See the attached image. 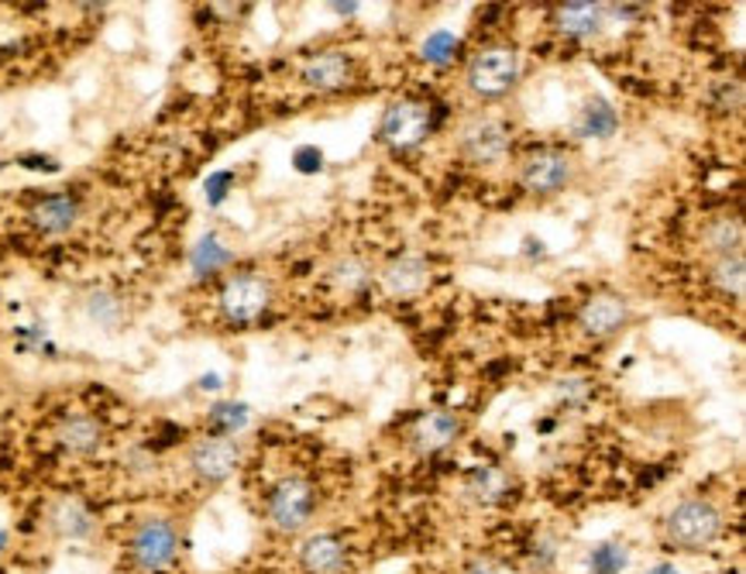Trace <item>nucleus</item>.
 <instances>
[{
	"mask_svg": "<svg viewBox=\"0 0 746 574\" xmlns=\"http://www.w3.org/2000/svg\"><path fill=\"white\" fill-rule=\"evenodd\" d=\"M87 316L93 320L97 328H103V331H118L124 324L128 310H124V300L118 293H111V290H93L87 296Z\"/></svg>",
	"mask_w": 746,
	"mask_h": 574,
	"instance_id": "nucleus-22",
	"label": "nucleus"
},
{
	"mask_svg": "<svg viewBox=\"0 0 746 574\" xmlns=\"http://www.w3.org/2000/svg\"><path fill=\"white\" fill-rule=\"evenodd\" d=\"M705 248L716 259L723 255H743V221L739 218H719L705 228Z\"/></svg>",
	"mask_w": 746,
	"mask_h": 574,
	"instance_id": "nucleus-21",
	"label": "nucleus"
},
{
	"mask_svg": "<svg viewBox=\"0 0 746 574\" xmlns=\"http://www.w3.org/2000/svg\"><path fill=\"white\" fill-rule=\"evenodd\" d=\"M619 128L616 107L606 97H592L578 114V134L582 138H609Z\"/></svg>",
	"mask_w": 746,
	"mask_h": 574,
	"instance_id": "nucleus-20",
	"label": "nucleus"
},
{
	"mask_svg": "<svg viewBox=\"0 0 746 574\" xmlns=\"http://www.w3.org/2000/svg\"><path fill=\"white\" fill-rule=\"evenodd\" d=\"M351 77H354V62L344 52H316L303 66V83L320 93H334V90L347 87Z\"/></svg>",
	"mask_w": 746,
	"mask_h": 574,
	"instance_id": "nucleus-12",
	"label": "nucleus"
},
{
	"mask_svg": "<svg viewBox=\"0 0 746 574\" xmlns=\"http://www.w3.org/2000/svg\"><path fill=\"white\" fill-rule=\"evenodd\" d=\"M431 134V107L420 100H400L382 114V141L396 152H410Z\"/></svg>",
	"mask_w": 746,
	"mask_h": 574,
	"instance_id": "nucleus-6",
	"label": "nucleus"
},
{
	"mask_svg": "<svg viewBox=\"0 0 746 574\" xmlns=\"http://www.w3.org/2000/svg\"><path fill=\"white\" fill-rule=\"evenodd\" d=\"M8 547V530H0V551Z\"/></svg>",
	"mask_w": 746,
	"mask_h": 574,
	"instance_id": "nucleus-37",
	"label": "nucleus"
},
{
	"mask_svg": "<svg viewBox=\"0 0 746 574\" xmlns=\"http://www.w3.org/2000/svg\"><path fill=\"white\" fill-rule=\"evenodd\" d=\"M457 434H461V420H457V413L437 410V413H426L423 420H416V426H413V447L423 451V454H437V451H444Z\"/></svg>",
	"mask_w": 746,
	"mask_h": 574,
	"instance_id": "nucleus-17",
	"label": "nucleus"
},
{
	"mask_svg": "<svg viewBox=\"0 0 746 574\" xmlns=\"http://www.w3.org/2000/svg\"><path fill=\"white\" fill-rule=\"evenodd\" d=\"M293 165H296V172H303V175H313V172H320V169H324V152H320L316 145H303V149H296V155H293Z\"/></svg>",
	"mask_w": 746,
	"mask_h": 574,
	"instance_id": "nucleus-32",
	"label": "nucleus"
},
{
	"mask_svg": "<svg viewBox=\"0 0 746 574\" xmlns=\"http://www.w3.org/2000/svg\"><path fill=\"white\" fill-rule=\"evenodd\" d=\"M77 221H80V203L73 197H65V193L42 197L31 207V224L42 234H65V231L77 228Z\"/></svg>",
	"mask_w": 746,
	"mask_h": 574,
	"instance_id": "nucleus-16",
	"label": "nucleus"
},
{
	"mask_svg": "<svg viewBox=\"0 0 746 574\" xmlns=\"http://www.w3.org/2000/svg\"><path fill=\"white\" fill-rule=\"evenodd\" d=\"M269 523L279 533H296L313 516V489L303 479H282L269 495Z\"/></svg>",
	"mask_w": 746,
	"mask_h": 574,
	"instance_id": "nucleus-7",
	"label": "nucleus"
},
{
	"mask_svg": "<svg viewBox=\"0 0 746 574\" xmlns=\"http://www.w3.org/2000/svg\"><path fill=\"white\" fill-rule=\"evenodd\" d=\"M457 34H451V31H434V34H426V42L420 46V56H423V62H431V66H447L454 56H457Z\"/></svg>",
	"mask_w": 746,
	"mask_h": 574,
	"instance_id": "nucleus-28",
	"label": "nucleus"
},
{
	"mask_svg": "<svg viewBox=\"0 0 746 574\" xmlns=\"http://www.w3.org/2000/svg\"><path fill=\"white\" fill-rule=\"evenodd\" d=\"M647 574H682V571L674 567V564H667V561H664V564H654V567H651Z\"/></svg>",
	"mask_w": 746,
	"mask_h": 574,
	"instance_id": "nucleus-35",
	"label": "nucleus"
},
{
	"mask_svg": "<svg viewBox=\"0 0 746 574\" xmlns=\"http://www.w3.org/2000/svg\"><path fill=\"white\" fill-rule=\"evenodd\" d=\"M708 279L719 293L726 296H743V285H746V259L743 255H723L713 262L708 269Z\"/></svg>",
	"mask_w": 746,
	"mask_h": 574,
	"instance_id": "nucleus-25",
	"label": "nucleus"
},
{
	"mask_svg": "<svg viewBox=\"0 0 746 574\" xmlns=\"http://www.w3.org/2000/svg\"><path fill=\"white\" fill-rule=\"evenodd\" d=\"M667 541L682 551H705L723 536V513L705 499H685L671 510L667 523Z\"/></svg>",
	"mask_w": 746,
	"mask_h": 574,
	"instance_id": "nucleus-2",
	"label": "nucleus"
},
{
	"mask_svg": "<svg viewBox=\"0 0 746 574\" xmlns=\"http://www.w3.org/2000/svg\"><path fill=\"white\" fill-rule=\"evenodd\" d=\"M56 441L65 454H97L100 444H103V426L97 416H87V413H77V416H65L59 426H56Z\"/></svg>",
	"mask_w": 746,
	"mask_h": 574,
	"instance_id": "nucleus-15",
	"label": "nucleus"
},
{
	"mask_svg": "<svg viewBox=\"0 0 746 574\" xmlns=\"http://www.w3.org/2000/svg\"><path fill=\"white\" fill-rule=\"evenodd\" d=\"M49 526H52L56 536H62V541H90L93 530H97V520L87 510V502L56 499L49 506Z\"/></svg>",
	"mask_w": 746,
	"mask_h": 574,
	"instance_id": "nucleus-13",
	"label": "nucleus"
},
{
	"mask_svg": "<svg viewBox=\"0 0 746 574\" xmlns=\"http://www.w3.org/2000/svg\"><path fill=\"white\" fill-rule=\"evenodd\" d=\"M533 557V567H541V571H547V567H554V561H557V541L551 533H537V541H533V551H530Z\"/></svg>",
	"mask_w": 746,
	"mask_h": 574,
	"instance_id": "nucleus-31",
	"label": "nucleus"
},
{
	"mask_svg": "<svg viewBox=\"0 0 746 574\" xmlns=\"http://www.w3.org/2000/svg\"><path fill=\"white\" fill-rule=\"evenodd\" d=\"M426 282H431V265L420 255H400L393 262H385L382 275H379V285L396 300H406V296H416L420 290H426Z\"/></svg>",
	"mask_w": 746,
	"mask_h": 574,
	"instance_id": "nucleus-11",
	"label": "nucleus"
},
{
	"mask_svg": "<svg viewBox=\"0 0 746 574\" xmlns=\"http://www.w3.org/2000/svg\"><path fill=\"white\" fill-rule=\"evenodd\" d=\"M180 554V530L169 520H145L131 536V557L141 571H165Z\"/></svg>",
	"mask_w": 746,
	"mask_h": 574,
	"instance_id": "nucleus-5",
	"label": "nucleus"
},
{
	"mask_svg": "<svg viewBox=\"0 0 746 574\" xmlns=\"http://www.w3.org/2000/svg\"><path fill=\"white\" fill-rule=\"evenodd\" d=\"M231 187H234V172H228V169H221V172L206 175V183H203L206 203H210V207H221V203L228 200Z\"/></svg>",
	"mask_w": 746,
	"mask_h": 574,
	"instance_id": "nucleus-29",
	"label": "nucleus"
},
{
	"mask_svg": "<svg viewBox=\"0 0 746 574\" xmlns=\"http://www.w3.org/2000/svg\"><path fill=\"white\" fill-rule=\"evenodd\" d=\"M327 282L334 285V290H341V293H359V290H365V285H369V269H365L362 259L344 255V259L334 262Z\"/></svg>",
	"mask_w": 746,
	"mask_h": 574,
	"instance_id": "nucleus-27",
	"label": "nucleus"
},
{
	"mask_svg": "<svg viewBox=\"0 0 746 574\" xmlns=\"http://www.w3.org/2000/svg\"><path fill=\"white\" fill-rule=\"evenodd\" d=\"M224 265H231V248L221 241V234L206 231L203 238H196V244L190 248V269L196 279H210L218 275Z\"/></svg>",
	"mask_w": 746,
	"mask_h": 574,
	"instance_id": "nucleus-19",
	"label": "nucleus"
},
{
	"mask_svg": "<svg viewBox=\"0 0 746 574\" xmlns=\"http://www.w3.org/2000/svg\"><path fill=\"white\" fill-rule=\"evenodd\" d=\"M468 495L482 506H495L510 495V475L503 469H475L468 475Z\"/></svg>",
	"mask_w": 746,
	"mask_h": 574,
	"instance_id": "nucleus-23",
	"label": "nucleus"
},
{
	"mask_svg": "<svg viewBox=\"0 0 746 574\" xmlns=\"http://www.w3.org/2000/svg\"><path fill=\"white\" fill-rule=\"evenodd\" d=\"M626 320H629V303L616 293H598L578 310V328L595 341L613 338L619 328H626Z\"/></svg>",
	"mask_w": 746,
	"mask_h": 574,
	"instance_id": "nucleus-9",
	"label": "nucleus"
},
{
	"mask_svg": "<svg viewBox=\"0 0 746 574\" xmlns=\"http://www.w3.org/2000/svg\"><path fill=\"white\" fill-rule=\"evenodd\" d=\"M468 574H516L510 564H500V561H475L468 567Z\"/></svg>",
	"mask_w": 746,
	"mask_h": 574,
	"instance_id": "nucleus-33",
	"label": "nucleus"
},
{
	"mask_svg": "<svg viewBox=\"0 0 746 574\" xmlns=\"http://www.w3.org/2000/svg\"><path fill=\"white\" fill-rule=\"evenodd\" d=\"M606 24V4H592V0H572V4L557 8V28L561 34L575 42H588Z\"/></svg>",
	"mask_w": 746,
	"mask_h": 574,
	"instance_id": "nucleus-14",
	"label": "nucleus"
},
{
	"mask_svg": "<svg viewBox=\"0 0 746 574\" xmlns=\"http://www.w3.org/2000/svg\"><path fill=\"white\" fill-rule=\"evenodd\" d=\"M210 423L221 430V437H231L252 423V410H248V403H241V400H221L210 406Z\"/></svg>",
	"mask_w": 746,
	"mask_h": 574,
	"instance_id": "nucleus-26",
	"label": "nucleus"
},
{
	"mask_svg": "<svg viewBox=\"0 0 746 574\" xmlns=\"http://www.w3.org/2000/svg\"><path fill=\"white\" fill-rule=\"evenodd\" d=\"M461 149L478 165L500 162L510 149V128L500 118H478L461 134Z\"/></svg>",
	"mask_w": 746,
	"mask_h": 574,
	"instance_id": "nucleus-10",
	"label": "nucleus"
},
{
	"mask_svg": "<svg viewBox=\"0 0 746 574\" xmlns=\"http://www.w3.org/2000/svg\"><path fill=\"white\" fill-rule=\"evenodd\" d=\"M331 8H334L337 14H354V11H359V4H331Z\"/></svg>",
	"mask_w": 746,
	"mask_h": 574,
	"instance_id": "nucleus-36",
	"label": "nucleus"
},
{
	"mask_svg": "<svg viewBox=\"0 0 746 574\" xmlns=\"http://www.w3.org/2000/svg\"><path fill=\"white\" fill-rule=\"evenodd\" d=\"M241 464V451L231 437H203L190 447V469L200 482L221 485L228 482Z\"/></svg>",
	"mask_w": 746,
	"mask_h": 574,
	"instance_id": "nucleus-8",
	"label": "nucleus"
},
{
	"mask_svg": "<svg viewBox=\"0 0 746 574\" xmlns=\"http://www.w3.org/2000/svg\"><path fill=\"white\" fill-rule=\"evenodd\" d=\"M520 183L533 197H554L575 183V159L561 149H541L520 165Z\"/></svg>",
	"mask_w": 746,
	"mask_h": 574,
	"instance_id": "nucleus-4",
	"label": "nucleus"
},
{
	"mask_svg": "<svg viewBox=\"0 0 746 574\" xmlns=\"http://www.w3.org/2000/svg\"><path fill=\"white\" fill-rule=\"evenodd\" d=\"M300 557H303V567L310 574H341L344 564H347L344 544L337 541V536H327V533L310 536V541L303 544V551H300Z\"/></svg>",
	"mask_w": 746,
	"mask_h": 574,
	"instance_id": "nucleus-18",
	"label": "nucleus"
},
{
	"mask_svg": "<svg viewBox=\"0 0 746 574\" xmlns=\"http://www.w3.org/2000/svg\"><path fill=\"white\" fill-rule=\"evenodd\" d=\"M221 385H224V382H221V375H218V372H210V375H203V379H200V389H210V392H213V389H221Z\"/></svg>",
	"mask_w": 746,
	"mask_h": 574,
	"instance_id": "nucleus-34",
	"label": "nucleus"
},
{
	"mask_svg": "<svg viewBox=\"0 0 746 574\" xmlns=\"http://www.w3.org/2000/svg\"><path fill=\"white\" fill-rule=\"evenodd\" d=\"M520 77H523L520 52L506 49V46H492V49H482L468 62L465 83H468V90L478 100H503V97H510L516 90Z\"/></svg>",
	"mask_w": 746,
	"mask_h": 574,
	"instance_id": "nucleus-1",
	"label": "nucleus"
},
{
	"mask_svg": "<svg viewBox=\"0 0 746 574\" xmlns=\"http://www.w3.org/2000/svg\"><path fill=\"white\" fill-rule=\"evenodd\" d=\"M633 564L629 557V547L619 544V541H602L592 547L588 561H585V571L588 574H626Z\"/></svg>",
	"mask_w": 746,
	"mask_h": 574,
	"instance_id": "nucleus-24",
	"label": "nucleus"
},
{
	"mask_svg": "<svg viewBox=\"0 0 746 574\" xmlns=\"http://www.w3.org/2000/svg\"><path fill=\"white\" fill-rule=\"evenodd\" d=\"M554 392H557V400H561V403L575 406V403H585V400H588L592 385H588L585 379H578V375H567V379H561V382L554 385Z\"/></svg>",
	"mask_w": 746,
	"mask_h": 574,
	"instance_id": "nucleus-30",
	"label": "nucleus"
},
{
	"mask_svg": "<svg viewBox=\"0 0 746 574\" xmlns=\"http://www.w3.org/2000/svg\"><path fill=\"white\" fill-rule=\"evenodd\" d=\"M272 303V285L259 272H238L221 285L218 306L234 324H252L255 316H262Z\"/></svg>",
	"mask_w": 746,
	"mask_h": 574,
	"instance_id": "nucleus-3",
	"label": "nucleus"
}]
</instances>
